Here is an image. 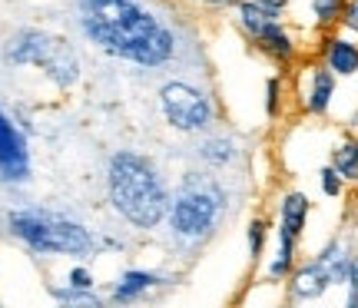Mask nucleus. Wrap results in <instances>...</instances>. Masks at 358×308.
<instances>
[{
    "label": "nucleus",
    "instance_id": "25",
    "mask_svg": "<svg viewBox=\"0 0 358 308\" xmlns=\"http://www.w3.org/2000/svg\"><path fill=\"white\" fill-rule=\"evenodd\" d=\"M338 30L358 40V0H345V3H342V13H338Z\"/></svg>",
    "mask_w": 358,
    "mask_h": 308
},
{
    "label": "nucleus",
    "instance_id": "20",
    "mask_svg": "<svg viewBox=\"0 0 358 308\" xmlns=\"http://www.w3.org/2000/svg\"><path fill=\"white\" fill-rule=\"evenodd\" d=\"M268 229H272L268 216H252L245 222V252H249V262H252V265H259V262L266 258Z\"/></svg>",
    "mask_w": 358,
    "mask_h": 308
},
{
    "label": "nucleus",
    "instance_id": "7",
    "mask_svg": "<svg viewBox=\"0 0 358 308\" xmlns=\"http://www.w3.org/2000/svg\"><path fill=\"white\" fill-rule=\"evenodd\" d=\"M182 282V272L169 269H123L106 288L110 305H140L150 298H159L163 292L176 288Z\"/></svg>",
    "mask_w": 358,
    "mask_h": 308
},
{
    "label": "nucleus",
    "instance_id": "28",
    "mask_svg": "<svg viewBox=\"0 0 358 308\" xmlns=\"http://www.w3.org/2000/svg\"><path fill=\"white\" fill-rule=\"evenodd\" d=\"M348 126H352V129L358 126V110H355V113H352V116H348Z\"/></svg>",
    "mask_w": 358,
    "mask_h": 308
},
{
    "label": "nucleus",
    "instance_id": "17",
    "mask_svg": "<svg viewBox=\"0 0 358 308\" xmlns=\"http://www.w3.org/2000/svg\"><path fill=\"white\" fill-rule=\"evenodd\" d=\"M229 13H232V24H236V30H239L245 40H252L266 24L279 20V17H272L268 10H262L256 0H239V3H236Z\"/></svg>",
    "mask_w": 358,
    "mask_h": 308
},
{
    "label": "nucleus",
    "instance_id": "5",
    "mask_svg": "<svg viewBox=\"0 0 358 308\" xmlns=\"http://www.w3.org/2000/svg\"><path fill=\"white\" fill-rule=\"evenodd\" d=\"M3 60L10 66H40L53 87L70 90L80 83V57L73 43L40 27H20L3 40Z\"/></svg>",
    "mask_w": 358,
    "mask_h": 308
},
{
    "label": "nucleus",
    "instance_id": "15",
    "mask_svg": "<svg viewBox=\"0 0 358 308\" xmlns=\"http://www.w3.org/2000/svg\"><path fill=\"white\" fill-rule=\"evenodd\" d=\"M308 216H312V199L302 189H285L279 196V229L302 239L308 229Z\"/></svg>",
    "mask_w": 358,
    "mask_h": 308
},
{
    "label": "nucleus",
    "instance_id": "13",
    "mask_svg": "<svg viewBox=\"0 0 358 308\" xmlns=\"http://www.w3.org/2000/svg\"><path fill=\"white\" fill-rule=\"evenodd\" d=\"M192 156H196L199 166L222 173V169H229L239 163L243 146H239V140H236L232 133H213V129H209V133H203L199 142L192 146Z\"/></svg>",
    "mask_w": 358,
    "mask_h": 308
},
{
    "label": "nucleus",
    "instance_id": "3",
    "mask_svg": "<svg viewBox=\"0 0 358 308\" xmlns=\"http://www.w3.org/2000/svg\"><path fill=\"white\" fill-rule=\"evenodd\" d=\"M169 199H173L169 179L153 156L116 149L106 159V203L113 216L133 232L159 229L166 222Z\"/></svg>",
    "mask_w": 358,
    "mask_h": 308
},
{
    "label": "nucleus",
    "instance_id": "26",
    "mask_svg": "<svg viewBox=\"0 0 358 308\" xmlns=\"http://www.w3.org/2000/svg\"><path fill=\"white\" fill-rule=\"evenodd\" d=\"M66 285H73V288H96V275L90 265H70L66 269Z\"/></svg>",
    "mask_w": 358,
    "mask_h": 308
},
{
    "label": "nucleus",
    "instance_id": "18",
    "mask_svg": "<svg viewBox=\"0 0 358 308\" xmlns=\"http://www.w3.org/2000/svg\"><path fill=\"white\" fill-rule=\"evenodd\" d=\"M329 163L338 169V176L345 182H358V136L355 133H345L342 140L332 146L329 153Z\"/></svg>",
    "mask_w": 358,
    "mask_h": 308
},
{
    "label": "nucleus",
    "instance_id": "14",
    "mask_svg": "<svg viewBox=\"0 0 358 308\" xmlns=\"http://www.w3.org/2000/svg\"><path fill=\"white\" fill-rule=\"evenodd\" d=\"M315 258H319L322 265L329 269L335 288H345L348 272L355 269V262H358V252H355L352 235H332V239H329V242L315 252Z\"/></svg>",
    "mask_w": 358,
    "mask_h": 308
},
{
    "label": "nucleus",
    "instance_id": "29",
    "mask_svg": "<svg viewBox=\"0 0 358 308\" xmlns=\"http://www.w3.org/2000/svg\"><path fill=\"white\" fill-rule=\"evenodd\" d=\"M355 272H358V265H355Z\"/></svg>",
    "mask_w": 358,
    "mask_h": 308
},
{
    "label": "nucleus",
    "instance_id": "27",
    "mask_svg": "<svg viewBox=\"0 0 358 308\" xmlns=\"http://www.w3.org/2000/svg\"><path fill=\"white\" fill-rule=\"evenodd\" d=\"M262 10H268L272 17H279V20H285V13H289V3L292 0H256Z\"/></svg>",
    "mask_w": 358,
    "mask_h": 308
},
{
    "label": "nucleus",
    "instance_id": "2",
    "mask_svg": "<svg viewBox=\"0 0 358 308\" xmlns=\"http://www.w3.org/2000/svg\"><path fill=\"white\" fill-rule=\"evenodd\" d=\"M232 212V193L229 186L216 176V169H186L179 176L173 199L166 212V245L173 256L196 258L206 245L219 235Z\"/></svg>",
    "mask_w": 358,
    "mask_h": 308
},
{
    "label": "nucleus",
    "instance_id": "21",
    "mask_svg": "<svg viewBox=\"0 0 358 308\" xmlns=\"http://www.w3.org/2000/svg\"><path fill=\"white\" fill-rule=\"evenodd\" d=\"M345 0H308V10H312V24L319 30H332L338 27V13H342Z\"/></svg>",
    "mask_w": 358,
    "mask_h": 308
},
{
    "label": "nucleus",
    "instance_id": "11",
    "mask_svg": "<svg viewBox=\"0 0 358 308\" xmlns=\"http://www.w3.org/2000/svg\"><path fill=\"white\" fill-rule=\"evenodd\" d=\"M249 43H252V50H259L262 57H266L268 64L282 66V70L299 60V40H295V34L285 27V20H272V24H266L256 37L249 40Z\"/></svg>",
    "mask_w": 358,
    "mask_h": 308
},
{
    "label": "nucleus",
    "instance_id": "6",
    "mask_svg": "<svg viewBox=\"0 0 358 308\" xmlns=\"http://www.w3.org/2000/svg\"><path fill=\"white\" fill-rule=\"evenodd\" d=\"M159 113L179 136H203L219 123V103L209 90L186 77H173L159 87Z\"/></svg>",
    "mask_w": 358,
    "mask_h": 308
},
{
    "label": "nucleus",
    "instance_id": "19",
    "mask_svg": "<svg viewBox=\"0 0 358 308\" xmlns=\"http://www.w3.org/2000/svg\"><path fill=\"white\" fill-rule=\"evenodd\" d=\"M47 295L60 305H73V308H100L106 302V295H100L96 288H73V285H47Z\"/></svg>",
    "mask_w": 358,
    "mask_h": 308
},
{
    "label": "nucleus",
    "instance_id": "8",
    "mask_svg": "<svg viewBox=\"0 0 358 308\" xmlns=\"http://www.w3.org/2000/svg\"><path fill=\"white\" fill-rule=\"evenodd\" d=\"M30 179H34V159H30L27 129L17 126V119L0 106V182L27 186Z\"/></svg>",
    "mask_w": 358,
    "mask_h": 308
},
{
    "label": "nucleus",
    "instance_id": "22",
    "mask_svg": "<svg viewBox=\"0 0 358 308\" xmlns=\"http://www.w3.org/2000/svg\"><path fill=\"white\" fill-rule=\"evenodd\" d=\"M262 106H266L268 119H279L282 116V106H285V80L279 73L266 80V100H262Z\"/></svg>",
    "mask_w": 358,
    "mask_h": 308
},
{
    "label": "nucleus",
    "instance_id": "10",
    "mask_svg": "<svg viewBox=\"0 0 358 308\" xmlns=\"http://www.w3.org/2000/svg\"><path fill=\"white\" fill-rule=\"evenodd\" d=\"M282 285H285V302H289V305L319 302V298H325L335 288L329 269H325L315 256L308 258V262H299V265L292 269V275H289Z\"/></svg>",
    "mask_w": 358,
    "mask_h": 308
},
{
    "label": "nucleus",
    "instance_id": "23",
    "mask_svg": "<svg viewBox=\"0 0 358 308\" xmlns=\"http://www.w3.org/2000/svg\"><path fill=\"white\" fill-rule=\"evenodd\" d=\"M179 10L192 13V17H209V13H226L232 10L239 0H176Z\"/></svg>",
    "mask_w": 358,
    "mask_h": 308
},
{
    "label": "nucleus",
    "instance_id": "1",
    "mask_svg": "<svg viewBox=\"0 0 358 308\" xmlns=\"http://www.w3.org/2000/svg\"><path fill=\"white\" fill-rule=\"evenodd\" d=\"M73 24L90 47L110 60L166 70L186 60V24L156 0H73Z\"/></svg>",
    "mask_w": 358,
    "mask_h": 308
},
{
    "label": "nucleus",
    "instance_id": "9",
    "mask_svg": "<svg viewBox=\"0 0 358 308\" xmlns=\"http://www.w3.org/2000/svg\"><path fill=\"white\" fill-rule=\"evenodd\" d=\"M335 87H338V77H335L329 66L322 64H308L299 77V103H302V113L306 116H329L335 103Z\"/></svg>",
    "mask_w": 358,
    "mask_h": 308
},
{
    "label": "nucleus",
    "instance_id": "16",
    "mask_svg": "<svg viewBox=\"0 0 358 308\" xmlns=\"http://www.w3.org/2000/svg\"><path fill=\"white\" fill-rule=\"evenodd\" d=\"M299 242H302V239H295L292 232L275 229V252H272V258H268V265H266L268 282L282 285L292 275V269L299 265Z\"/></svg>",
    "mask_w": 358,
    "mask_h": 308
},
{
    "label": "nucleus",
    "instance_id": "12",
    "mask_svg": "<svg viewBox=\"0 0 358 308\" xmlns=\"http://www.w3.org/2000/svg\"><path fill=\"white\" fill-rule=\"evenodd\" d=\"M319 60L332 70L338 80H348L358 73V40L342 34V30H322Z\"/></svg>",
    "mask_w": 358,
    "mask_h": 308
},
{
    "label": "nucleus",
    "instance_id": "4",
    "mask_svg": "<svg viewBox=\"0 0 358 308\" xmlns=\"http://www.w3.org/2000/svg\"><path fill=\"white\" fill-rule=\"evenodd\" d=\"M7 232L34 256L93 258L100 256V235L87 222L50 205H17L7 212Z\"/></svg>",
    "mask_w": 358,
    "mask_h": 308
},
{
    "label": "nucleus",
    "instance_id": "24",
    "mask_svg": "<svg viewBox=\"0 0 358 308\" xmlns=\"http://www.w3.org/2000/svg\"><path fill=\"white\" fill-rule=\"evenodd\" d=\"M345 186H348V182L338 176V169H335L332 163L319 169V189H322V196H329V199H342V196H345Z\"/></svg>",
    "mask_w": 358,
    "mask_h": 308
}]
</instances>
